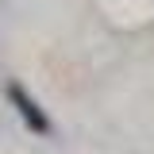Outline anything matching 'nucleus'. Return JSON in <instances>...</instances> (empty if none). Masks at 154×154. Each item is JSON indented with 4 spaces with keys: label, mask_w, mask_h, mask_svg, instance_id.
I'll return each instance as SVG.
<instances>
[{
    "label": "nucleus",
    "mask_w": 154,
    "mask_h": 154,
    "mask_svg": "<svg viewBox=\"0 0 154 154\" xmlns=\"http://www.w3.org/2000/svg\"><path fill=\"white\" fill-rule=\"evenodd\" d=\"M8 96H12V104H16L19 119H23L31 131L50 135V119H46V112L38 108V100H35V96H27V89H19V85H8Z\"/></svg>",
    "instance_id": "f257e3e1"
}]
</instances>
